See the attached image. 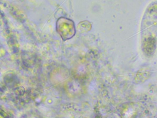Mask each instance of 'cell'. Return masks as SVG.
<instances>
[{"label": "cell", "mask_w": 157, "mask_h": 118, "mask_svg": "<svg viewBox=\"0 0 157 118\" xmlns=\"http://www.w3.org/2000/svg\"><path fill=\"white\" fill-rule=\"evenodd\" d=\"M56 30L64 41L72 38L76 33L74 21L65 17H61L58 19Z\"/></svg>", "instance_id": "1"}]
</instances>
